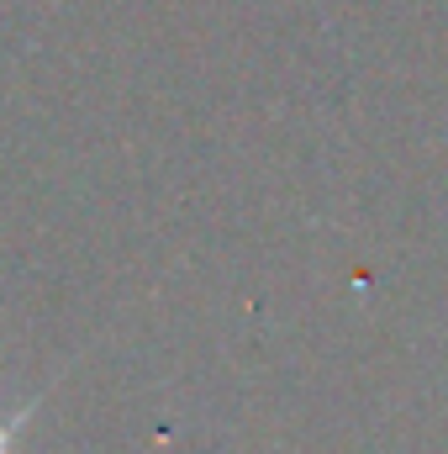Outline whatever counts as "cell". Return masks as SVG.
Here are the masks:
<instances>
[{"label":"cell","instance_id":"cell-1","mask_svg":"<svg viewBox=\"0 0 448 454\" xmlns=\"http://www.w3.org/2000/svg\"><path fill=\"white\" fill-rule=\"evenodd\" d=\"M37 412V396L21 407V412H0V454H16V434L27 428V418Z\"/></svg>","mask_w":448,"mask_h":454}]
</instances>
